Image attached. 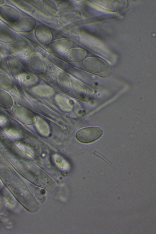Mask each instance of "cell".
Instances as JSON below:
<instances>
[{
    "label": "cell",
    "mask_w": 156,
    "mask_h": 234,
    "mask_svg": "<svg viewBox=\"0 0 156 234\" xmlns=\"http://www.w3.org/2000/svg\"><path fill=\"white\" fill-rule=\"evenodd\" d=\"M5 134L9 137L17 139L21 137V134L17 131L12 129L6 130L5 131Z\"/></svg>",
    "instance_id": "6"
},
{
    "label": "cell",
    "mask_w": 156,
    "mask_h": 234,
    "mask_svg": "<svg viewBox=\"0 0 156 234\" xmlns=\"http://www.w3.org/2000/svg\"><path fill=\"white\" fill-rule=\"evenodd\" d=\"M6 122V119L5 117L0 116V125H4Z\"/></svg>",
    "instance_id": "7"
},
{
    "label": "cell",
    "mask_w": 156,
    "mask_h": 234,
    "mask_svg": "<svg viewBox=\"0 0 156 234\" xmlns=\"http://www.w3.org/2000/svg\"><path fill=\"white\" fill-rule=\"evenodd\" d=\"M0 15L8 22H16L20 19V15L15 8L9 5H2L0 6Z\"/></svg>",
    "instance_id": "2"
},
{
    "label": "cell",
    "mask_w": 156,
    "mask_h": 234,
    "mask_svg": "<svg viewBox=\"0 0 156 234\" xmlns=\"http://www.w3.org/2000/svg\"><path fill=\"white\" fill-rule=\"evenodd\" d=\"M86 66L89 70L95 73L102 72L106 68V65L104 61L95 58L88 59L86 62Z\"/></svg>",
    "instance_id": "3"
},
{
    "label": "cell",
    "mask_w": 156,
    "mask_h": 234,
    "mask_svg": "<svg viewBox=\"0 0 156 234\" xmlns=\"http://www.w3.org/2000/svg\"><path fill=\"white\" fill-rule=\"evenodd\" d=\"M16 38L14 31L8 27L3 26L0 28V41L6 43H11Z\"/></svg>",
    "instance_id": "4"
},
{
    "label": "cell",
    "mask_w": 156,
    "mask_h": 234,
    "mask_svg": "<svg viewBox=\"0 0 156 234\" xmlns=\"http://www.w3.org/2000/svg\"><path fill=\"white\" fill-rule=\"evenodd\" d=\"M103 131L97 126L87 127L79 130L76 134V139L80 142L88 143L99 139L102 135Z\"/></svg>",
    "instance_id": "1"
},
{
    "label": "cell",
    "mask_w": 156,
    "mask_h": 234,
    "mask_svg": "<svg viewBox=\"0 0 156 234\" xmlns=\"http://www.w3.org/2000/svg\"><path fill=\"white\" fill-rule=\"evenodd\" d=\"M4 26L3 23L0 20V28Z\"/></svg>",
    "instance_id": "8"
},
{
    "label": "cell",
    "mask_w": 156,
    "mask_h": 234,
    "mask_svg": "<svg viewBox=\"0 0 156 234\" xmlns=\"http://www.w3.org/2000/svg\"><path fill=\"white\" fill-rule=\"evenodd\" d=\"M9 50L13 54L20 56L25 55L27 51L26 46L20 43L11 44L9 46Z\"/></svg>",
    "instance_id": "5"
},
{
    "label": "cell",
    "mask_w": 156,
    "mask_h": 234,
    "mask_svg": "<svg viewBox=\"0 0 156 234\" xmlns=\"http://www.w3.org/2000/svg\"><path fill=\"white\" fill-rule=\"evenodd\" d=\"M4 1L2 0H0V6L3 5L4 3Z\"/></svg>",
    "instance_id": "9"
}]
</instances>
